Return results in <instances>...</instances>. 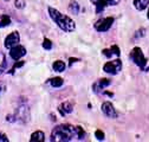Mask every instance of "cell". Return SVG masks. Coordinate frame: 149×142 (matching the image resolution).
I'll use <instances>...</instances> for the list:
<instances>
[{"mask_svg":"<svg viewBox=\"0 0 149 142\" xmlns=\"http://www.w3.org/2000/svg\"><path fill=\"white\" fill-rule=\"evenodd\" d=\"M85 137V132L79 126H71V124H61L57 126L51 133L52 142H69L74 139L83 140Z\"/></svg>","mask_w":149,"mask_h":142,"instance_id":"cell-1","label":"cell"},{"mask_svg":"<svg viewBox=\"0 0 149 142\" xmlns=\"http://www.w3.org/2000/svg\"><path fill=\"white\" fill-rule=\"evenodd\" d=\"M47 11H49L51 19L64 32H73L74 30H76V23H74L70 17L61 13L58 10H56L53 7H49Z\"/></svg>","mask_w":149,"mask_h":142,"instance_id":"cell-2","label":"cell"},{"mask_svg":"<svg viewBox=\"0 0 149 142\" xmlns=\"http://www.w3.org/2000/svg\"><path fill=\"white\" fill-rule=\"evenodd\" d=\"M30 118H31L30 109H29V106H26V105L18 106L13 115H7L6 116V121H8V122H18V123H22V124L27 123L30 121Z\"/></svg>","mask_w":149,"mask_h":142,"instance_id":"cell-3","label":"cell"},{"mask_svg":"<svg viewBox=\"0 0 149 142\" xmlns=\"http://www.w3.org/2000/svg\"><path fill=\"white\" fill-rule=\"evenodd\" d=\"M129 58H130V61H132V62H134L135 65H137L140 69L144 70V68H146V65H147V59H146V57H144V55H143L142 50H141L139 46L134 47L132 51H130Z\"/></svg>","mask_w":149,"mask_h":142,"instance_id":"cell-4","label":"cell"},{"mask_svg":"<svg viewBox=\"0 0 149 142\" xmlns=\"http://www.w3.org/2000/svg\"><path fill=\"white\" fill-rule=\"evenodd\" d=\"M90 1L96 7V13L98 14V13L103 12L105 8H108L110 6L118 5L121 3V0H90Z\"/></svg>","mask_w":149,"mask_h":142,"instance_id":"cell-5","label":"cell"},{"mask_svg":"<svg viewBox=\"0 0 149 142\" xmlns=\"http://www.w3.org/2000/svg\"><path fill=\"white\" fill-rule=\"evenodd\" d=\"M121 70H122V61L118 58L105 63L103 66V71L109 75H117Z\"/></svg>","mask_w":149,"mask_h":142,"instance_id":"cell-6","label":"cell"},{"mask_svg":"<svg viewBox=\"0 0 149 142\" xmlns=\"http://www.w3.org/2000/svg\"><path fill=\"white\" fill-rule=\"evenodd\" d=\"M113 24H114V18L107 17V18H103V19H100L98 22H96L94 27L98 32H107V31H109V29L111 26H113Z\"/></svg>","mask_w":149,"mask_h":142,"instance_id":"cell-7","label":"cell"},{"mask_svg":"<svg viewBox=\"0 0 149 142\" xmlns=\"http://www.w3.org/2000/svg\"><path fill=\"white\" fill-rule=\"evenodd\" d=\"M19 42H20V34L18 31H14V32L10 33L5 38V44L4 45H5L6 49H12L13 46L19 44Z\"/></svg>","mask_w":149,"mask_h":142,"instance_id":"cell-8","label":"cell"},{"mask_svg":"<svg viewBox=\"0 0 149 142\" xmlns=\"http://www.w3.org/2000/svg\"><path fill=\"white\" fill-rule=\"evenodd\" d=\"M26 49L24 47V46H22V45H15V46H13L12 49H10V57L12 58V59H14V61H19L22 57H24L25 55H26Z\"/></svg>","mask_w":149,"mask_h":142,"instance_id":"cell-9","label":"cell"},{"mask_svg":"<svg viewBox=\"0 0 149 142\" xmlns=\"http://www.w3.org/2000/svg\"><path fill=\"white\" fill-rule=\"evenodd\" d=\"M102 111H103V114L107 116V117H109V118H116L117 116H118V114H117V111H116V109H115V106L111 104L110 102H104L103 104H102Z\"/></svg>","mask_w":149,"mask_h":142,"instance_id":"cell-10","label":"cell"},{"mask_svg":"<svg viewBox=\"0 0 149 142\" xmlns=\"http://www.w3.org/2000/svg\"><path fill=\"white\" fill-rule=\"evenodd\" d=\"M111 84V81L108 78H101L98 81H96L94 84H92V90H94L96 94H100L101 91H103L107 86H109Z\"/></svg>","mask_w":149,"mask_h":142,"instance_id":"cell-11","label":"cell"},{"mask_svg":"<svg viewBox=\"0 0 149 142\" xmlns=\"http://www.w3.org/2000/svg\"><path fill=\"white\" fill-rule=\"evenodd\" d=\"M72 110H73V105L71 102H64L58 106V111L61 113L62 116H65V115L72 113Z\"/></svg>","mask_w":149,"mask_h":142,"instance_id":"cell-12","label":"cell"},{"mask_svg":"<svg viewBox=\"0 0 149 142\" xmlns=\"http://www.w3.org/2000/svg\"><path fill=\"white\" fill-rule=\"evenodd\" d=\"M30 141L31 142H44L45 141V134L40 130H37L31 135Z\"/></svg>","mask_w":149,"mask_h":142,"instance_id":"cell-13","label":"cell"},{"mask_svg":"<svg viewBox=\"0 0 149 142\" xmlns=\"http://www.w3.org/2000/svg\"><path fill=\"white\" fill-rule=\"evenodd\" d=\"M149 0H134V6L137 11H143L148 7Z\"/></svg>","mask_w":149,"mask_h":142,"instance_id":"cell-14","label":"cell"},{"mask_svg":"<svg viewBox=\"0 0 149 142\" xmlns=\"http://www.w3.org/2000/svg\"><path fill=\"white\" fill-rule=\"evenodd\" d=\"M49 84H50L51 86H53V88H61V86L64 84V81H63V78H61V77H54V78L49 79Z\"/></svg>","mask_w":149,"mask_h":142,"instance_id":"cell-15","label":"cell"},{"mask_svg":"<svg viewBox=\"0 0 149 142\" xmlns=\"http://www.w3.org/2000/svg\"><path fill=\"white\" fill-rule=\"evenodd\" d=\"M52 68L54 71H57V72H63L65 70V63L63 61H56L53 64H52Z\"/></svg>","mask_w":149,"mask_h":142,"instance_id":"cell-16","label":"cell"},{"mask_svg":"<svg viewBox=\"0 0 149 142\" xmlns=\"http://www.w3.org/2000/svg\"><path fill=\"white\" fill-rule=\"evenodd\" d=\"M11 24V17L7 15V14H3L0 15V29L3 27H6Z\"/></svg>","mask_w":149,"mask_h":142,"instance_id":"cell-17","label":"cell"},{"mask_svg":"<svg viewBox=\"0 0 149 142\" xmlns=\"http://www.w3.org/2000/svg\"><path fill=\"white\" fill-rule=\"evenodd\" d=\"M7 68V61H6V57L4 53L0 51V75L4 74V71L6 70Z\"/></svg>","mask_w":149,"mask_h":142,"instance_id":"cell-18","label":"cell"},{"mask_svg":"<svg viewBox=\"0 0 149 142\" xmlns=\"http://www.w3.org/2000/svg\"><path fill=\"white\" fill-rule=\"evenodd\" d=\"M69 11L72 14H78L79 13V5L77 1H70L69 4Z\"/></svg>","mask_w":149,"mask_h":142,"instance_id":"cell-19","label":"cell"},{"mask_svg":"<svg viewBox=\"0 0 149 142\" xmlns=\"http://www.w3.org/2000/svg\"><path fill=\"white\" fill-rule=\"evenodd\" d=\"M25 5H26L25 0H15V1H14V6L18 10H23L25 7Z\"/></svg>","mask_w":149,"mask_h":142,"instance_id":"cell-20","label":"cell"},{"mask_svg":"<svg viewBox=\"0 0 149 142\" xmlns=\"http://www.w3.org/2000/svg\"><path fill=\"white\" fill-rule=\"evenodd\" d=\"M43 47L45 50H51L52 49V42L49 39V38H45L44 42H43Z\"/></svg>","mask_w":149,"mask_h":142,"instance_id":"cell-21","label":"cell"},{"mask_svg":"<svg viewBox=\"0 0 149 142\" xmlns=\"http://www.w3.org/2000/svg\"><path fill=\"white\" fill-rule=\"evenodd\" d=\"M110 50H111V52L114 53V56L120 57V55H121V51H120V49H118V46H117V45H113V46L110 47Z\"/></svg>","mask_w":149,"mask_h":142,"instance_id":"cell-22","label":"cell"},{"mask_svg":"<svg viewBox=\"0 0 149 142\" xmlns=\"http://www.w3.org/2000/svg\"><path fill=\"white\" fill-rule=\"evenodd\" d=\"M95 136H96V139L98 140V141H103L104 140V133L102 132V130H96L95 132Z\"/></svg>","mask_w":149,"mask_h":142,"instance_id":"cell-23","label":"cell"},{"mask_svg":"<svg viewBox=\"0 0 149 142\" xmlns=\"http://www.w3.org/2000/svg\"><path fill=\"white\" fill-rule=\"evenodd\" d=\"M102 53H103V55H104L107 58H110V57H113V56H114V53L111 52L110 49H104V50L102 51Z\"/></svg>","mask_w":149,"mask_h":142,"instance_id":"cell-24","label":"cell"},{"mask_svg":"<svg viewBox=\"0 0 149 142\" xmlns=\"http://www.w3.org/2000/svg\"><path fill=\"white\" fill-rule=\"evenodd\" d=\"M6 90H7L6 84H5V83H3V82H0V96L4 95V94L6 93Z\"/></svg>","mask_w":149,"mask_h":142,"instance_id":"cell-25","label":"cell"},{"mask_svg":"<svg viewBox=\"0 0 149 142\" xmlns=\"http://www.w3.org/2000/svg\"><path fill=\"white\" fill-rule=\"evenodd\" d=\"M23 65H24V61H20L19 63H15V64L13 65L12 70H11V74H13V72H14V70H15V69H18V68H20V66H23Z\"/></svg>","mask_w":149,"mask_h":142,"instance_id":"cell-26","label":"cell"},{"mask_svg":"<svg viewBox=\"0 0 149 142\" xmlns=\"http://www.w3.org/2000/svg\"><path fill=\"white\" fill-rule=\"evenodd\" d=\"M0 142H8L7 135H5V134L1 133V132H0Z\"/></svg>","mask_w":149,"mask_h":142,"instance_id":"cell-27","label":"cell"},{"mask_svg":"<svg viewBox=\"0 0 149 142\" xmlns=\"http://www.w3.org/2000/svg\"><path fill=\"white\" fill-rule=\"evenodd\" d=\"M69 61H70V65H72V63H74V62L78 61V59H77V58H70Z\"/></svg>","mask_w":149,"mask_h":142,"instance_id":"cell-28","label":"cell"},{"mask_svg":"<svg viewBox=\"0 0 149 142\" xmlns=\"http://www.w3.org/2000/svg\"><path fill=\"white\" fill-rule=\"evenodd\" d=\"M147 18L149 19V8H148V13H147Z\"/></svg>","mask_w":149,"mask_h":142,"instance_id":"cell-29","label":"cell"},{"mask_svg":"<svg viewBox=\"0 0 149 142\" xmlns=\"http://www.w3.org/2000/svg\"><path fill=\"white\" fill-rule=\"evenodd\" d=\"M5 1H10V0H5Z\"/></svg>","mask_w":149,"mask_h":142,"instance_id":"cell-30","label":"cell"}]
</instances>
